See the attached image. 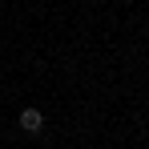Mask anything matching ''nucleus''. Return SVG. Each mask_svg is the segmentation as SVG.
Instances as JSON below:
<instances>
[{
    "label": "nucleus",
    "mask_w": 149,
    "mask_h": 149,
    "mask_svg": "<svg viewBox=\"0 0 149 149\" xmlns=\"http://www.w3.org/2000/svg\"><path fill=\"white\" fill-rule=\"evenodd\" d=\"M20 129L24 133H40L45 129V113L40 109H20Z\"/></svg>",
    "instance_id": "f257e3e1"
}]
</instances>
